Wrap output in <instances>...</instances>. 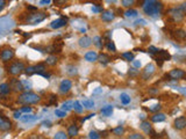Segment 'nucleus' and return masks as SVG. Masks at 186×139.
I'll return each instance as SVG.
<instances>
[{"mask_svg": "<svg viewBox=\"0 0 186 139\" xmlns=\"http://www.w3.org/2000/svg\"><path fill=\"white\" fill-rule=\"evenodd\" d=\"M155 59H156L157 63H159V65H162L163 62H166V60H170L171 59V55L166 51V50H158Z\"/></svg>", "mask_w": 186, "mask_h": 139, "instance_id": "6e6552de", "label": "nucleus"}, {"mask_svg": "<svg viewBox=\"0 0 186 139\" xmlns=\"http://www.w3.org/2000/svg\"><path fill=\"white\" fill-rule=\"evenodd\" d=\"M156 72V67L154 64H149L144 67V70H143V72H142V78L144 79V80H147L149 78H151L152 77V74Z\"/></svg>", "mask_w": 186, "mask_h": 139, "instance_id": "9d476101", "label": "nucleus"}, {"mask_svg": "<svg viewBox=\"0 0 186 139\" xmlns=\"http://www.w3.org/2000/svg\"><path fill=\"white\" fill-rule=\"evenodd\" d=\"M67 17H60V19L52 21L50 23V27H51L52 29H58V28H62V27L67 26Z\"/></svg>", "mask_w": 186, "mask_h": 139, "instance_id": "ddd939ff", "label": "nucleus"}, {"mask_svg": "<svg viewBox=\"0 0 186 139\" xmlns=\"http://www.w3.org/2000/svg\"><path fill=\"white\" fill-rule=\"evenodd\" d=\"M9 92H11V88L8 86V84L4 82L0 85V94L1 95H7V94H9Z\"/></svg>", "mask_w": 186, "mask_h": 139, "instance_id": "5701e85b", "label": "nucleus"}, {"mask_svg": "<svg viewBox=\"0 0 186 139\" xmlns=\"http://www.w3.org/2000/svg\"><path fill=\"white\" fill-rule=\"evenodd\" d=\"M175 129L177 130H184L186 128V118L185 116H180V117L176 118L175 119V123H173Z\"/></svg>", "mask_w": 186, "mask_h": 139, "instance_id": "4468645a", "label": "nucleus"}, {"mask_svg": "<svg viewBox=\"0 0 186 139\" xmlns=\"http://www.w3.org/2000/svg\"><path fill=\"white\" fill-rule=\"evenodd\" d=\"M168 75L172 78V79H175V80H179V79H184V77H185V71L184 70H181V68H173L171 70Z\"/></svg>", "mask_w": 186, "mask_h": 139, "instance_id": "9b49d317", "label": "nucleus"}, {"mask_svg": "<svg viewBox=\"0 0 186 139\" xmlns=\"http://www.w3.org/2000/svg\"><path fill=\"white\" fill-rule=\"evenodd\" d=\"M73 109H74V111H77L78 114L83 112V106H82V103L79 102V101H74V103H73Z\"/></svg>", "mask_w": 186, "mask_h": 139, "instance_id": "473e14b6", "label": "nucleus"}, {"mask_svg": "<svg viewBox=\"0 0 186 139\" xmlns=\"http://www.w3.org/2000/svg\"><path fill=\"white\" fill-rule=\"evenodd\" d=\"M62 109L64 111H70V110L73 109V102L72 101H67L62 104Z\"/></svg>", "mask_w": 186, "mask_h": 139, "instance_id": "bb28decb", "label": "nucleus"}, {"mask_svg": "<svg viewBox=\"0 0 186 139\" xmlns=\"http://www.w3.org/2000/svg\"><path fill=\"white\" fill-rule=\"evenodd\" d=\"M128 74H129L130 77H136V75L139 74V71H137V70H135V68H130V70L128 71Z\"/></svg>", "mask_w": 186, "mask_h": 139, "instance_id": "c03bdc74", "label": "nucleus"}, {"mask_svg": "<svg viewBox=\"0 0 186 139\" xmlns=\"http://www.w3.org/2000/svg\"><path fill=\"white\" fill-rule=\"evenodd\" d=\"M173 36L176 39H178V41H185V37H186V33L184 31L183 29H178V30H175V34H173Z\"/></svg>", "mask_w": 186, "mask_h": 139, "instance_id": "4be33fe9", "label": "nucleus"}, {"mask_svg": "<svg viewBox=\"0 0 186 139\" xmlns=\"http://www.w3.org/2000/svg\"><path fill=\"white\" fill-rule=\"evenodd\" d=\"M21 84H22L23 90H30V89H31V84H30V81L21 80Z\"/></svg>", "mask_w": 186, "mask_h": 139, "instance_id": "f704fd0d", "label": "nucleus"}, {"mask_svg": "<svg viewBox=\"0 0 186 139\" xmlns=\"http://www.w3.org/2000/svg\"><path fill=\"white\" fill-rule=\"evenodd\" d=\"M15 52L12 48H4L0 50V60L4 63H7L11 59H13Z\"/></svg>", "mask_w": 186, "mask_h": 139, "instance_id": "0eeeda50", "label": "nucleus"}, {"mask_svg": "<svg viewBox=\"0 0 186 139\" xmlns=\"http://www.w3.org/2000/svg\"><path fill=\"white\" fill-rule=\"evenodd\" d=\"M12 129V122L6 118L5 116H1V119H0V130L1 131H8Z\"/></svg>", "mask_w": 186, "mask_h": 139, "instance_id": "f8f14e48", "label": "nucleus"}, {"mask_svg": "<svg viewBox=\"0 0 186 139\" xmlns=\"http://www.w3.org/2000/svg\"><path fill=\"white\" fill-rule=\"evenodd\" d=\"M98 58V55L96 51H87L85 53V59L90 62V63H93V62H96Z\"/></svg>", "mask_w": 186, "mask_h": 139, "instance_id": "412c9836", "label": "nucleus"}, {"mask_svg": "<svg viewBox=\"0 0 186 139\" xmlns=\"http://www.w3.org/2000/svg\"><path fill=\"white\" fill-rule=\"evenodd\" d=\"M135 0H122V6L123 7H130L132 5H134Z\"/></svg>", "mask_w": 186, "mask_h": 139, "instance_id": "a19ab883", "label": "nucleus"}, {"mask_svg": "<svg viewBox=\"0 0 186 139\" xmlns=\"http://www.w3.org/2000/svg\"><path fill=\"white\" fill-rule=\"evenodd\" d=\"M82 106L83 107H85L86 109H92V108L94 107V102H93L92 100H84L82 102Z\"/></svg>", "mask_w": 186, "mask_h": 139, "instance_id": "c85d7f7f", "label": "nucleus"}, {"mask_svg": "<svg viewBox=\"0 0 186 139\" xmlns=\"http://www.w3.org/2000/svg\"><path fill=\"white\" fill-rule=\"evenodd\" d=\"M135 24H137V26H139V24H141V26H144V24H145V21H144V20H139V21L135 22Z\"/></svg>", "mask_w": 186, "mask_h": 139, "instance_id": "5fc2aeb1", "label": "nucleus"}, {"mask_svg": "<svg viewBox=\"0 0 186 139\" xmlns=\"http://www.w3.org/2000/svg\"><path fill=\"white\" fill-rule=\"evenodd\" d=\"M101 41H103V38H101L100 36H97V37H94V38H93V41H92V42L96 44L98 48H103V43H101Z\"/></svg>", "mask_w": 186, "mask_h": 139, "instance_id": "4c0bfd02", "label": "nucleus"}, {"mask_svg": "<svg viewBox=\"0 0 186 139\" xmlns=\"http://www.w3.org/2000/svg\"><path fill=\"white\" fill-rule=\"evenodd\" d=\"M14 27V22L9 17H1L0 19V34H6L8 30Z\"/></svg>", "mask_w": 186, "mask_h": 139, "instance_id": "423d86ee", "label": "nucleus"}, {"mask_svg": "<svg viewBox=\"0 0 186 139\" xmlns=\"http://www.w3.org/2000/svg\"><path fill=\"white\" fill-rule=\"evenodd\" d=\"M123 132H125V129H123L122 125H119V126H116V128L113 129V133H114L115 136H122Z\"/></svg>", "mask_w": 186, "mask_h": 139, "instance_id": "7c9ffc66", "label": "nucleus"}, {"mask_svg": "<svg viewBox=\"0 0 186 139\" xmlns=\"http://www.w3.org/2000/svg\"><path fill=\"white\" fill-rule=\"evenodd\" d=\"M159 109H161V104H155V106H152V107L149 109V111H151V112H156V111H158Z\"/></svg>", "mask_w": 186, "mask_h": 139, "instance_id": "37998d69", "label": "nucleus"}, {"mask_svg": "<svg viewBox=\"0 0 186 139\" xmlns=\"http://www.w3.org/2000/svg\"><path fill=\"white\" fill-rule=\"evenodd\" d=\"M89 138H92V139H99L100 138V134L98 133L97 131H91L89 133Z\"/></svg>", "mask_w": 186, "mask_h": 139, "instance_id": "79ce46f5", "label": "nucleus"}, {"mask_svg": "<svg viewBox=\"0 0 186 139\" xmlns=\"http://www.w3.org/2000/svg\"><path fill=\"white\" fill-rule=\"evenodd\" d=\"M51 2V0H41L40 1V5L41 6H45V5H49Z\"/></svg>", "mask_w": 186, "mask_h": 139, "instance_id": "8fccbe9b", "label": "nucleus"}, {"mask_svg": "<svg viewBox=\"0 0 186 139\" xmlns=\"http://www.w3.org/2000/svg\"><path fill=\"white\" fill-rule=\"evenodd\" d=\"M55 115H56L57 117L63 118V117H65V116H67V111H64L63 109H56L55 110Z\"/></svg>", "mask_w": 186, "mask_h": 139, "instance_id": "e433bc0d", "label": "nucleus"}, {"mask_svg": "<svg viewBox=\"0 0 186 139\" xmlns=\"http://www.w3.org/2000/svg\"><path fill=\"white\" fill-rule=\"evenodd\" d=\"M20 111L21 112H26V114H29V112H31V108L30 107H22L20 109Z\"/></svg>", "mask_w": 186, "mask_h": 139, "instance_id": "de8ad7c7", "label": "nucleus"}, {"mask_svg": "<svg viewBox=\"0 0 186 139\" xmlns=\"http://www.w3.org/2000/svg\"><path fill=\"white\" fill-rule=\"evenodd\" d=\"M35 118H36L35 116H33V115H28V114H27V115H24V116H21L20 119H21L22 122H31V121H34Z\"/></svg>", "mask_w": 186, "mask_h": 139, "instance_id": "72a5a7b5", "label": "nucleus"}, {"mask_svg": "<svg viewBox=\"0 0 186 139\" xmlns=\"http://www.w3.org/2000/svg\"><path fill=\"white\" fill-rule=\"evenodd\" d=\"M107 1H108V2H115L116 0H107Z\"/></svg>", "mask_w": 186, "mask_h": 139, "instance_id": "052dcab7", "label": "nucleus"}, {"mask_svg": "<svg viewBox=\"0 0 186 139\" xmlns=\"http://www.w3.org/2000/svg\"><path fill=\"white\" fill-rule=\"evenodd\" d=\"M137 11L136 9H127L125 12V16L126 17H136L137 16Z\"/></svg>", "mask_w": 186, "mask_h": 139, "instance_id": "cd10ccee", "label": "nucleus"}, {"mask_svg": "<svg viewBox=\"0 0 186 139\" xmlns=\"http://www.w3.org/2000/svg\"><path fill=\"white\" fill-rule=\"evenodd\" d=\"M5 6H6V1L5 0H0V12L5 8Z\"/></svg>", "mask_w": 186, "mask_h": 139, "instance_id": "603ef678", "label": "nucleus"}, {"mask_svg": "<svg viewBox=\"0 0 186 139\" xmlns=\"http://www.w3.org/2000/svg\"><path fill=\"white\" fill-rule=\"evenodd\" d=\"M24 72L27 75H33L35 74V66H28V67H24Z\"/></svg>", "mask_w": 186, "mask_h": 139, "instance_id": "c9c22d12", "label": "nucleus"}, {"mask_svg": "<svg viewBox=\"0 0 186 139\" xmlns=\"http://www.w3.org/2000/svg\"><path fill=\"white\" fill-rule=\"evenodd\" d=\"M55 139H67V136L65 134V132H57L56 134H55V137H54Z\"/></svg>", "mask_w": 186, "mask_h": 139, "instance_id": "ea45409f", "label": "nucleus"}, {"mask_svg": "<svg viewBox=\"0 0 186 139\" xmlns=\"http://www.w3.org/2000/svg\"><path fill=\"white\" fill-rule=\"evenodd\" d=\"M13 116H14V118H16V119H18V118H20L21 117V111H20V110H19V111H15Z\"/></svg>", "mask_w": 186, "mask_h": 139, "instance_id": "864d4df0", "label": "nucleus"}, {"mask_svg": "<svg viewBox=\"0 0 186 139\" xmlns=\"http://www.w3.org/2000/svg\"><path fill=\"white\" fill-rule=\"evenodd\" d=\"M129 138L130 139H143V136H142V134H139V133H134V134H130Z\"/></svg>", "mask_w": 186, "mask_h": 139, "instance_id": "49530a36", "label": "nucleus"}, {"mask_svg": "<svg viewBox=\"0 0 186 139\" xmlns=\"http://www.w3.org/2000/svg\"><path fill=\"white\" fill-rule=\"evenodd\" d=\"M157 51H158V49H157V48H155V46H149V52H150V53L156 55Z\"/></svg>", "mask_w": 186, "mask_h": 139, "instance_id": "09e8293b", "label": "nucleus"}, {"mask_svg": "<svg viewBox=\"0 0 186 139\" xmlns=\"http://www.w3.org/2000/svg\"><path fill=\"white\" fill-rule=\"evenodd\" d=\"M78 44H79L80 48H89V46L92 45V38L89 36H83L79 38Z\"/></svg>", "mask_w": 186, "mask_h": 139, "instance_id": "f3484780", "label": "nucleus"}, {"mask_svg": "<svg viewBox=\"0 0 186 139\" xmlns=\"http://www.w3.org/2000/svg\"><path fill=\"white\" fill-rule=\"evenodd\" d=\"M165 118L166 116L162 114V112H156V114H154L150 119H151V122H154V123H161V122H164L165 121Z\"/></svg>", "mask_w": 186, "mask_h": 139, "instance_id": "a211bd4d", "label": "nucleus"}, {"mask_svg": "<svg viewBox=\"0 0 186 139\" xmlns=\"http://www.w3.org/2000/svg\"><path fill=\"white\" fill-rule=\"evenodd\" d=\"M18 101L20 103H22V104H35V103L41 101V97L35 93H31V92L27 90V92H24L19 96Z\"/></svg>", "mask_w": 186, "mask_h": 139, "instance_id": "7ed1b4c3", "label": "nucleus"}, {"mask_svg": "<svg viewBox=\"0 0 186 139\" xmlns=\"http://www.w3.org/2000/svg\"><path fill=\"white\" fill-rule=\"evenodd\" d=\"M107 48H108V50H111V51H113V52L116 51V46H115V44H114V42H113L112 39L107 42Z\"/></svg>", "mask_w": 186, "mask_h": 139, "instance_id": "58836bf2", "label": "nucleus"}, {"mask_svg": "<svg viewBox=\"0 0 186 139\" xmlns=\"http://www.w3.org/2000/svg\"><path fill=\"white\" fill-rule=\"evenodd\" d=\"M78 132H79V128L77 126V125H70L69 126V129H67V136L69 137H76L77 134H78Z\"/></svg>", "mask_w": 186, "mask_h": 139, "instance_id": "6ab92c4d", "label": "nucleus"}, {"mask_svg": "<svg viewBox=\"0 0 186 139\" xmlns=\"http://www.w3.org/2000/svg\"><path fill=\"white\" fill-rule=\"evenodd\" d=\"M101 13H103L101 14V20L105 22H111L115 19V14L112 11H105V12H101Z\"/></svg>", "mask_w": 186, "mask_h": 139, "instance_id": "dca6fc26", "label": "nucleus"}, {"mask_svg": "<svg viewBox=\"0 0 186 139\" xmlns=\"http://www.w3.org/2000/svg\"><path fill=\"white\" fill-rule=\"evenodd\" d=\"M71 87H72V82H71L70 80H67V79H65V80H63L62 82H60V92L62 93V94H65V93H67V92H70Z\"/></svg>", "mask_w": 186, "mask_h": 139, "instance_id": "2eb2a0df", "label": "nucleus"}, {"mask_svg": "<svg viewBox=\"0 0 186 139\" xmlns=\"http://www.w3.org/2000/svg\"><path fill=\"white\" fill-rule=\"evenodd\" d=\"M45 63L48 64V65H56V63H57V57L56 56H49L48 58H47V60H45Z\"/></svg>", "mask_w": 186, "mask_h": 139, "instance_id": "2f4dec72", "label": "nucleus"}, {"mask_svg": "<svg viewBox=\"0 0 186 139\" xmlns=\"http://www.w3.org/2000/svg\"><path fill=\"white\" fill-rule=\"evenodd\" d=\"M186 13V6L185 4H181L180 6L176 8H172L169 11V17L173 22H181L184 20V16Z\"/></svg>", "mask_w": 186, "mask_h": 139, "instance_id": "f03ea898", "label": "nucleus"}, {"mask_svg": "<svg viewBox=\"0 0 186 139\" xmlns=\"http://www.w3.org/2000/svg\"><path fill=\"white\" fill-rule=\"evenodd\" d=\"M24 71V64L22 62H14L7 67V72L11 75H19Z\"/></svg>", "mask_w": 186, "mask_h": 139, "instance_id": "20e7f679", "label": "nucleus"}, {"mask_svg": "<svg viewBox=\"0 0 186 139\" xmlns=\"http://www.w3.org/2000/svg\"><path fill=\"white\" fill-rule=\"evenodd\" d=\"M8 86L11 88V90H13L15 93H19V92H23V87H22V84H21V80H19V79H11L9 80V84H8Z\"/></svg>", "mask_w": 186, "mask_h": 139, "instance_id": "1a4fd4ad", "label": "nucleus"}, {"mask_svg": "<svg viewBox=\"0 0 186 139\" xmlns=\"http://www.w3.org/2000/svg\"><path fill=\"white\" fill-rule=\"evenodd\" d=\"M50 124H51L50 121H45V122H43V125H44V126H50Z\"/></svg>", "mask_w": 186, "mask_h": 139, "instance_id": "4d7b16f0", "label": "nucleus"}, {"mask_svg": "<svg viewBox=\"0 0 186 139\" xmlns=\"http://www.w3.org/2000/svg\"><path fill=\"white\" fill-rule=\"evenodd\" d=\"M97 60H99V63H101V64L106 65V64H108V63H109L111 58H109L107 55H105V53H100V55L98 56Z\"/></svg>", "mask_w": 186, "mask_h": 139, "instance_id": "393cba45", "label": "nucleus"}, {"mask_svg": "<svg viewBox=\"0 0 186 139\" xmlns=\"http://www.w3.org/2000/svg\"><path fill=\"white\" fill-rule=\"evenodd\" d=\"M28 9H30V11H36L37 9V7H35V6H28Z\"/></svg>", "mask_w": 186, "mask_h": 139, "instance_id": "13d9d810", "label": "nucleus"}, {"mask_svg": "<svg viewBox=\"0 0 186 139\" xmlns=\"http://www.w3.org/2000/svg\"><path fill=\"white\" fill-rule=\"evenodd\" d=\"M121 57L127 60V62H132V60H134V55L132 53V52H123L122 55H121Z\"/></svg>", "mask_w": 186, "mask_h": 139, "instance_id": "c756f323", "label": "nucleus"}, {"mask_svg": "<svg viewBox=\"0 0 186 139\" xmlns=\"http://www.w3.org/2000/svg\"><path fill=\"white\" fill-rule=\"evenodd\" d=\"M120 100H121V103H122V104H125V106L129 104V103H130V101H132L130 96L128 95L127 93H122V94L120 95Z\"/></svg>", "mask_w": 186, "mask_h": 139, "instance_id": "a878e982", "label": "nucleus"}, {"mask_svg": "<svg viewBox=\"0 0 186 139\" xmlns=\"http://www.w3.org/2000/svg\"><path fill=\"white\" fill-rule=\"evenodd\" d=\"M101 92V88H98V89H96L94 92H93V94H98V93H100Z\"/></svg>", "mask_w": 186, "mask_h": 139, "instance_id": "bf43d9fd", "label": "nucleus"}, {"mask_svg": "<svg viewBox=\"0 0 186 139\" xmlns=\"http://www.w3.org/2000/svg\"><path fill=\"white\" fill-rule=\"evenodd\" d=\"M50 104H54V103H56V97H55V96H51V97H50Z\"/></svg>", "mask_w": 186, "mask_h": 139, "instance_id": "6e6d98bb", "label": "nucleus"}, {"mask_svg": "<svg viewBox=\"0 0 186 139\" xmlns=\"http://www.w3.org/2000/svg\"><path fill=\"white\" fill-rule=\"evenodd\" d=\"M133 62V65H134V67H141V62H139V60H132Z\"/></svg>", "mask_w": 186, "mask_h": 139, "instance_id": "3c124183", "label": "nucleus"}, {"mask_svg": "<svg viewBox=\"0 0 186 139\" xmlns=\"http://www.w3.org/2000/svg\"><path fill=\"white\" fill-rule=\"evenodd\" d=\"M112 114H113V107L112 106H106L101 109V115L103 116L108 117V116H112Z\"/></svg>", "mask_w": 186, "mask_h": 139, "instance_id": "b1692460", "label": "nucleus"}, {"mask_svg": "<svg viewBox=\"0 0 186 139\" xmlns=\"http://www.w3.org/2000/svg\"><path fill=\"white\" fill-rule=\"evenodd\" d=\"M92 12H94V13L103 12V7H101V6H94V5H93V7H92Z\"/></svg>", "mask_w": 186, "mask_h": 139, "instance_id": "a18cd8bd", "label": "nucleus"}, {"mask_svg": "<svg viewBox=\"0 0 186 139\" xmlns=\"http://www.w3.org/2000/svg\"><path fill=\"white\" fill-rule=\"evenodd\" d=\"M141 6L143 12L150 17H158L163 9L162 2L158 0H143Z\"/></svg>", "mask_w": 186, "mask_h": 139, "instance_id": "f257e3e1", "label": "nucleus"}, {"mask_svg": "<svg viewBox=\"0 0 186 139\" xmlns=\"http://www.w3.org/2000/svg\"><path fill=\"white\" fill-rule=\"evenodd\" d=\"M47 17V14L45 13H31L30 15H28L27 20H26V23L27 24H37L40 22H42Z\"/></svg>", "mask_w": 186, "mask_h": 139, "instance_id": "39448f33", "label": "nucleus"}, {"mask_svg": "<svg viewBox=\"0 0 186 139\" xmlns=\"http://www.w3.org/2000/svg\"><path fill=\"white\" fill-rule=\"evenodd\" d=\"M140 126H141L142 131L144 132V133H147V134H150V133H151V131H152L151 124H150L149 122H147V121H143Z\"/></svg>", "mask_w": 186, "mask_h": 139, "instance_id": "aec40b11", "label": "nucleus"}]
</instances>
